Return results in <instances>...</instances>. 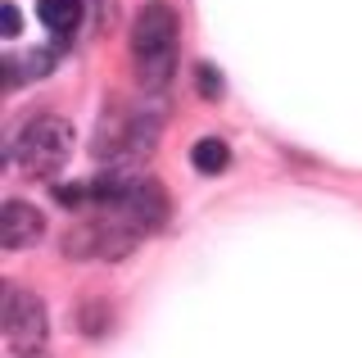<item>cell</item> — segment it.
I'll list each match as a JSON object with an SVG mask.
<instances>
[{"instance_id":"obj_1","label":"cell","mask_w":362,"mask_h":358,"mask_svg":"<svg viewBox=\"0 0 362 358\" xmlns=\"http://www.w3.org/2000/svg\"><path fill=\"white\" fill-rule=\"evenodd\" d=\"M158 127H163V109L154 105H113L100 114L95 122V159L105 163H136V159H150L154 145H158Z\"/></svg>"},{"instance_id":"obj_2","label":"cell","mask_w":362,"mask_h":358,"mask_svg":"<svg viewBox=\"0 0 362 358\" xmlns=\"http://www.w3.org/2000/svg\"><path fill=\"white\" fill-rule=\"evenodd\" d=\"M177 32L181 18L168 0H150V5L136 14L132 28V59H136V77L150 91H163L177 73Z\"/></svg>"},{"instance_id":"obj_3","label":"cell","mask_w":362,"mask_h":358,"mask_svg":"<svg viewBox=\"0 0 362 358\" xmlns=\"http://www.w3.org/2000/svg\"><path fill=\"white\" fill-rule=\"evenodd\" d=\"M73 154V122L59 114H41L23 122V132L9 141V163L28 177H50L59 173Z\"/></svg>"},{"instance_id":"obj_4","label":"cell","mask_w":362,"mask_h":358,"mask_svg":"<svg viewBox=\"0 0 362 358\" xmlns=\"http://www.w3.org/2000/svg\"><path fill=\"white\" fill-rule=\"evenodd\" d=\"M141 231L127 222L118 204L113 209H90L86 222L64 231V254L68 259H127Z\"/></svg>"},{"instance_id":"obj_5","label":"cell","mask_w":362,"mask_h":358,"mask_svg":"<svg viewBox=\"0 0 362 358\" xmlns=\"http://www.w3.org/2000/svg\"><path fill=\"white\" fill-rule=\"evenodd\" d=\"M45 331H50V318H45V299L37 290L9 282L5 286V340L9 354H41Z\"/></svg>"},{"instance_id":"obj_6","label":"cell","mask_w":362,"mask_h":358,"mask_svg":"<svg viewBox=\"0 0 362 358\" xmlns=\"http://www.w3.org/2000/svg\"><path fill=\"white\" fill-rule=\"evenodd\" d=\"M122 214H127V222L141 236H150V231H158L168 222V191L154 182V177H132V186H127V195H122Z\"/></svg>"},{"instance_id":"obj_7","label":"cell","mask_w":362,"mask_h":358,"mask_svg":"<svg viewBox=\"0 0 362 358\" xmlns=\"http://www.w3.org/2000/svg\"><path fill=\"white\" fill-rule=\"evenodd\" d=\"M0 236H5V250H28L45 236V218L37 204L28 200H9L5 204V218H0Z\"/></svg>"},{"instance_id":"obj_8","label":"cell","mask_w":362,"mask_h":358,"mask_svg":"<svg viewBox=\"0 0 362 358\" xmlns=\"http://www.w3.org/2000/svg\"><path fill=\"white\" fill-rule=\"evenodd\" d=\"M37 18L54 37H73L82 23V0H37Z\"/></svg>"},{"instance_id":"obj_9","label":"cell","mask_w":362,"mask_h":358,"mask_svg":"<svg viewBox=\"0 0 362 358\" xmlns=\"http://www.w3.org/2000/svg\"><path fill=\"white\" fill-rule=\"evenodd\" d=\"M226 163H231V150H226L222 137H199L195 145H190V168H195V173L213 177V173H222Z\"/></svg>"},{"instance_id":"obj_10","label":"cell","mask_w":362,"mask_h":358,"mask_svg":"<svg viewBox=\"0 0 362 358\" xmlns=\"http://www.w3.org/2000/svg\"><path fill=\"white\" fill-rule=\"evenodd\" d=\"M77 327H82V335H105L113 327V304H105V299H86V304L77 308Z\"/></svg>"},{"instance_id":"obj_11","label":"cell","mask_w":362,"mask_h":358,"mask_svg":"<svg viewBox=\"0 0 362 358\" xmlns=\"http://www.w3.org/2000/svg\"><path fill=\"white\" fill-rule=\"evenodd\" d=\"M195 82H199V96H209V100L222 96V73L213 69V64H199V69H195Z\"/></svg>"},{"instance_id":"obj_12","label":"cell","mask_w":362,"mask_h":358,"mask_svg":"<svg viewBox=\"0 0 362 358\" xmlns=\"http://www.w3.org/2000/svg\"><path fill=\"white\" fill-rule=\"evenodd\" d=\"M54 50H37V54H28V77H45V73H50L54 69Z\"/></svg>"},{"instance_id":"obj_13","label":"cell","mask_w":362,"mask_h":358,"mask_svg":"<svg viewBox=\"0 0 362 358\" xmlns=\"http://www.w3.org/2000/svg\"><path fill=\"white\" fill-rule=\"evenodd\" d=\"M0 23H5V28H0L5 37H18V32H23V14H18V5H5V9H0Z\"/></svg>"},{"instance_id":"obj_14","label":"cell","mask_w":362,"mask_h":358,"mask_svg":"<svg viewBox=\"0 0 362 358\" xmlns=\"http://www.w3.org/2000/svg\"><path fill=\"white\" fill-rule=\"evenodd\" d=\"M18 358H45V354H18Z\"/></svg>"}]
</instances>
